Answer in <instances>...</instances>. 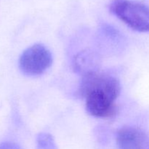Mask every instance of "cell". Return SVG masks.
<instances>
[{"label":"cell","instance_id":"1","mask_svg":"<svg viewBox=\"0 0 149 149\" xmlns=\"http://www.w3.org/2000/svg\"><path fill=\"white\" fill-rule=\"evenodd\" d=\"M111 12L133 30L149 33V7L131 0H113Z\"/></svg>","mask_w":149,"mask_h":149},{"label":"cell","instance_id":"2","mask_svg":"<svg viewBox=\"0 0 149 149\" xmlns=\"http://www.w3.org/2000/svg\"><path fill=\"white\" fill-rule=\"evenodd\" d=\"M52 63V56L50 51L40 44L27 48L19 59L20 71L26 75L32 77L42 74Z\"/></svg>","mask_w":149,"mask_h":149},{"label":"cell","instance_id":"3","mask_svg":"<svg viewBox=\"0 0 149 149\" xmlns=\"http://www.w3.org/2000/svg\"><path fill=\"white\" fill-rule=\"evenodd\" d=\"M85 98L86 109L92 116L97 118H112L117 113L118 108L115 103L116 98L107 91L95 89L82 95Z\"/></svg>","mask_w":149,"mask_h":149},{"label":"cell","instance_id":"4","mask_svg":"<svg viewBox=\"0 0 149 149\" xmlns=\"http://www.w3.org/2000/svg\"><path fill=\"white\" fill-rule=\"evenodd\" d=\"M116 144L119 149H147L149 138L142 130L135 127L125 126L118 131Z\"/></svg>","mask_w":149,"mask_h":149},{"label":"cell","instance_id":"5","mask_svg":"<svg viewBox=\"0 0 149 149\" xmlns=\"http://www.w3.org/2000/svg\"><path fill=\"white\" fill-rule=\"evenodd\" d=\"M74 69L84 76L99 71L100 59L95 52L85 49L77 54L74 59Z\"/></svg>","mask_w":149,"mask_h":149},{"label":"cell","instance_id":"6","mask_svg":"<svg viewBox=\"0 0 149 149\" xmlns=\"http://www.w3.org/2000/svg\"><path fill=\"white\" fill-rule=\"evenodd\" d=\"M37 149H58V147L52 135L41 133L37 138Z\"/></svg>","mask_w":149,"mask_h":149},{"label":"cell","instance_id":"7","mask_svg":"<svg viewBox=\"0 0 149 149\" xmlns=\"http://www.w3.org/2000/svg\"><path fill=\"white\" fill-rule=\"evenodd\" d=\"M0 149H21V148L14 143L5 142L0 144Z\"/></svg>","mask_w":149,"mask_h":149}]
</instances>
